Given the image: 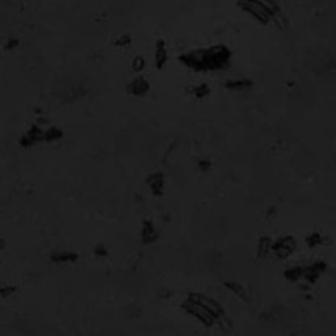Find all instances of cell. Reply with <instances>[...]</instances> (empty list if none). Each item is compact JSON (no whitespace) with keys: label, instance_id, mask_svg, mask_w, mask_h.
Masks as SVG:
<instances>
[{"label":"cell","instance_id":"obj_1","mask_svg":"<svg viewBox=\"0 0 336 336\" xmlns=\"http://www.w3.org/2000/svg\"><path fill=\"white\" fill-rule=\"evenodd\" d=\"M231 59L233 51L229 46L223 44L199 48L179 55V62L195 72L223 71L230 66Z\"/></svg>","mask_w":336,"mask_h":336},{"label":"cell","instance_id":"obj_2","mask_svg":"<svg viewBox=\"0 0 336 336\" xmlns=\"http://www.w3.org/2000/svg\"><path fill=\"white\" fill-rule=\"evenodd\" d=\"M182 309L185 311L186 314H189L190 317L196 318L200 323H202L203 326H206V327H212V326H214L217 323V320L214 319V317L209 313L208 310L203 309L202 306L200 305L197 301H195L189 294L182 302Z\"/></svg>","mask_w":336,"mask_h":336},{"label":"cell","instance_id":"obj_3","mask_svg":"<svg viewBox=\"0 0 336 336\" xmlns=\"http://www.w3.org/2000/svg\"><path fill=\"white\" fill-rule=\"evenodd\" d=\"M236 5L244 14L250 15L253 20L260 22L261 25H268L269 22L273 21V16L263 5L259 4L256 0H236Z\"/></svg>","mask_w":336,"mask_h":336},{"label":"cell","instance_id":"obj_4","mask_svg":"<svg viewBox=\"0 0 336 336\" xmlns=\"http://www.w3.org/2000/svg\"><path fill=\"white\" fill-rule=\"evenodd\" d=\"M189 296L195 301L199 302L203 309L208 310L209 313L214 317V319L217 320V323L226 317V311L223 309V306L216 298H213L208 294H203V293H189Z\"/></svg>","mask_w":336,"mask_h":336},{"label":"cell","instance_id":"obj_5","mask_svg":"<svg viewBox=\"0 0 336 336\" xmlns=\"http://www.w3.org/2000/svg\"><path fill=\"white\" fill-rule=\"evenodd\" d=\"M297 250L296 239L292 235H284L276 239L272 244V253L279 260H285L289 256H292Z\"/></svg>","mask_w":336,"mask_h":336},{"label":"cell","instance_id":"obj_6","mask_svg":"<svg viewBox=\"0 0 336 336\" xmlns=\"http://www.w3.org/2000/svg\"><path fill=\"white\" fill-rule=\"evenodd\" d=\"M49 260L57 266H71L79 260V253L72 250H54L50 252Z\"/></svg>","mask_w":336,"mask_h":336},{"label":"cell","instance_id":"obj_7","mask_svg":"<svg viewBox=\"0 0 336 336\" xmlns=\"http://www.w3.org/2000/svg\"><path fill=\"white\" fill-rule=\"evenodd\" d=\"M151 85L149 80L143 76H137L128 83L126 85V92L132 95L134 98H143L147 93L150 92Z\"/></svg>","mask_w":336,"mask_h":336},{"label":"cell","instance_id":"obj_8","mask_svg":"<svg viewBox=\"0 0 336 336\" xmlns=\"http://www.w3.org/2000/svg\"><path fill=\"white\" fill-rule=\"evenodd\" d=\"M146 185L155 197H162L164 195L166 189V176L163 172L156 171L154 173H150L146 179Z\"/></svg>","mask_w":336,"mask_h":336},{"label":"cell","instance_id":"obj_9","mask_svg":"<svg viewBox=\"0 0 336 336\" xmlns=\"http://www.w3.org/2000/svg\"><path fill=\"white\" fill-rule=\"evenodd\" d=\"M326 270H327V264L324 261H314L313 264L303 267V279L306 280V283L317 284Z\"/></svg>","mask_w":336,"mask_h":336},{"label":"cell","instance_id":"obj_10","mask_svg":"<svg viewBox=\"0 0 336 336\" xmlns=\"http://www.w3.org/2000/svg\"><path fill=\"white\" fill-rule=\"evenodd\" d=\"M159 239V231L151 219H145L141 226V242L145 246L154 244Z\"/></svg>","mask_w":336,"mask_h":336},{"label":"cell","instance_id":"obj_11","mask_svg":"<svg viewBox=\"0 0 336 336\" xmlns=\"http://www.w3.org/2000/svg\"><path fill=\"white\" fill-rule=\"evenodd\" d=\"M45 129L40 125H33L27 133L24 134L20 139V145L22 147H31L38 142L44 141Z\"/></svg>","mask_w":336,"mask_h":336},{"label":"cell","instance_id":"obj_12","mask_svg":"<svg viewBox=\"0 0 336 336\" xmlns=\"http://www.w3.org/2000/svg\"><path fill=\"white\" fill-rule=\"evenodd\" d=\"M253 84H255L253 80L250 78H231V79L226 80L223 87L231 92H243V91L252 89Z\"/></svg>","mask_w":336,"mask_h":336},{"label":"cell","instance_id":"obj_13","mask_svg":"<svg viewBox=\"0 0 336 336\" xmlns=\"http://www.w3.org/2000/svg\"><path fill=\"white\" fill-rule=\"evenodd\" d=\"M168 58H169V54H168L167 44L163 38L156 41L155 44V51H154V63L155 67L158 70H163V67L167 65Z\"/></svg>","mask_w":336,"mask_h":336},{"label":"cell","instance_id":"obj_14","mask_svg":"<svg viewBox=\"0 0 336 336\" xmlns=\"http://www.w3.org/2000/svg\"><path fill=\"white\" fill-rule=\"evenodd\" d=\"M225 287L234 294L236 298H239L240 301L243 302H250V293L246 289L243 284H240L239 281H234V280H229V281H225Z\"/></svg>","mask_w":336,"mask_h":336},{"label":"cell","instance_id":"obj_15","mask_svg":"<svg viewBox=\"0 0 336 336\" xmlns=\"http://www.w3.org/2000/svg\"><path fill=\"white\" fill-rule=\"evenodd\" d=\"M272 244H273V240L267 236V235H263L260 238L257 239L256 244V256L257 259L260 260H264L267 257L269 256L272 253Z\"/></svg>","mask_w":336,"mask_h":336},{"label":"cell","instance_id":"obj_16","mask_svg":"<svg viewBox=\"0 0 336 336\" xmlns=\"http://www.w3.org/2000/svg\"><path fill=\"white\" fill-rule=\"evenodd\" d=\"M284 277L289 283H298L300 280L303 279V267H289L287 269L284 270Z\"/></svg>","mask_w":336,"mask_h":336},{"label":"cell","instance_id":"obj_17","mask_svg":"<svg viewBox=\"0 0 336 336\" xmlns=\"http://www.w3.org/2000/svg\"><path fill=\"white\" fill-rule=\"evenodd\" d=\"M256 1L260 5H263L273 16V21L277 17H280V16H283L281 15V8H280L279 3L276 0H256Z\"/></svg>","mask_w":336,"mask_h":336},{"label":"cell","instance_id":"obj_18","mask_svg":"<svg viewBox=\"0 0 336 336\" xmlns=\"http://www.w3.org/2000/svg\"><path fill=\"white\" fill-rule=\"evenodd\" d=\"M305 242L307 247L317 248L324 243V236H323L319 231H313L311 234H309L307 236H306Z\"/></svg>","mask_w":336,"mask_h":336},{"label":"cell","instance_id":"obj_19","mask_svg":"<svg viewBox=\"0 0 336 336\" xmlns=\"http://www.w3.org/2000/svg\"><path fill=\"white\" fill-rule=\"evenodd\" d=\"M210 93H212V89H210V87H209L206 83L197 84L195 87H192V95H193L196 99H199V100L209 98Z\"/></svg>","mask_w":336,"mask_h":336},{"label":"cell","instance_id":"obj_20","mask_svg":"<svg viewBox=\"0 0 336 336\" xmlns=\"http://www.w3.org/2000/svg\"><path fill=\"white\" fill-rule=\"evenodd\" d=\"M63 137L62 130L59 128H55V126H50L49 129H45V142H55L59 141L61 138Z\"/></svg>","mask_w":336,"mask_h":336},{"label":"cell","instance_id":"obj_21","mask_svg":"<svg viewBox=\"0 0 336 336\" xmlns=\"http://www.w3.org/2000/svg\"><path fill=\"white\" fill-rule=\"evenodd\" d=\"M17 293V286L14 284H3L0 286V298L3 300H8L12 296Z\"/></svg>","mask_w":336,"mask_h":336},{"label":"cell","instance_id":"obj_22","mask_svg":"<svg viewBox=\"0 0 336 336\" xmlns=\"http://www.w3.org/2000/svg\"><path fill=\"white\" fill-rule=\"evenodd\" d=\"M146 67V59L143 58V55H135L132 61V68L134 72H142Z\"/></svg>","mask_w":336,"mask_h":336},{"label":"cell","instance_id":"obj_23","mask_svg":"<svg viewBox=\"0 0 336 336\" xmlns=\"http://www.w3.org/2000/svg\"><path fill=\"white\" fill-rule=\"evenodd\" d=\"M213 168V163L212 160L209 159H200L199 162H197V169H199L200 172L202 173H208L210 169Z\"/></svg>","mask_w":336,"mask_h":336},{"label":"cell","instance_id":"obj_24","mask_svg":"<svg viewBox=\"0 0 336 336\" xmlns=\"http://www.w3.org/2000/svg\"><path fill=\"white\" fill-rule=\"evenodd\" d=\"M116 46H118V48H122V49H125V48H129L130 45H132V37L129 34H122L119 35L118 38L116 40Z\"/></svg>","mask_w":336,"mask_h":336},{"label":"cell","instance_id":"obj_25","mask_svg":"<svg viewBox=\"0 0 336 336\" xmlns=\"http://www.w3.org/2000/svg\"><path fill=\"white\" fill-rule=\"evenodd\" d=\"M108 247H106L104 243H98L95 247H93V255L98 257H106L108 256Z\"/></svg>","mask_w":336,"mask_h":336},{"label":"cell","instance_id":"obj_26","mask_svg":"<svg viewBox=\"0 0 336 336\" xmlns=\"http://www.w3.org/2000/svg\"><path fill=\"white\" fill-rule=\"evenodd\" d=\"M17 45H18V41L17 40L9 41L8 44H7V49H14L15 46H17Z\"/></svg>","mask_w":336,"mask_h":336},{"label":"cell","instance_id":"obj_27","mask_svg":"<svg viewBox=\"0 0 336 336\" xmlns=\"http://www.w3.org/2000/svg\"><path fill=\"white\" fill-rule=\"evenodd\" d=\"M4 247H5V242H4V239L3 238H0V252L3 251L4 250Z\"/></svg>","mask_w":336,"mask_h":336}]
</instances>
